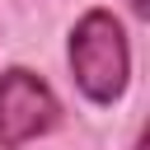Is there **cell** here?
Masks as SVG:
<instances>
[{
  "mask_svg": "<svg viewBox=\"0 0 150 150\" xmlns=\"http://www.w3.org/2000/svg\"><path fill=\"white\" fill-rule=\"evenodd\" d=\"M70 75L98 108L117 103L131 84V42L112 9H84L70 28Z\"/></svg>",
  "mask_w": 150,
  "mask_h": 150,
  "instance_id": "cell-1",
  "label": "cell"
},
{
  "mask_svg": "<svg viewBox=\"0 0 150 150\" xmlns=\"http://www.w3.org/2000/svg\"><path fill=\"white\" fill-rule=\"evenodd\" d=\"M61 103L42 75L28 66H9L0 75V150H19L47 131H56Z\"/></svg>",
  "mask_w": 150,
  "mask_h": 150,
  "instance_id": "cell-2",
  "label": "cell"
},
{
  "mask_svg": "<svg viewBox=\"0 0 150 150\" xmlns=\"http://www.w3.org/2000/svg\"><path fill=\"white\" fill-rule=\"evenodd\" d=\"M127 5H131L136 14H150V0H127Z\"/></svg>",
  "mask_w": 150,
  "mask_h": 150,
  "instance_id": "cell-3",
  "label": "cell"
},
{
  "mask_svg": "<svg viewBox=\"0 0 150 150\" xmlns=\"http://www.w3.org/2000/svg\"><path fill=\"white\" fill-rule=\"evenodd\" d=\"M131 150H150V136H145V131H141V136H136V145H131Z\"/></svg>",
  "mask_w": 150,
  "mask_h": 150,
  "instance_id": "cell-4",
  "label": "cell"
}]
</instances>
